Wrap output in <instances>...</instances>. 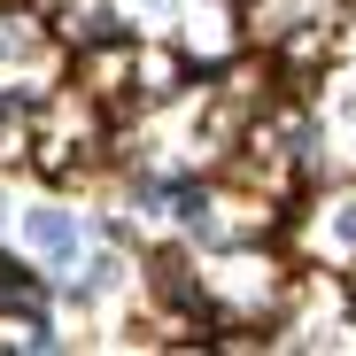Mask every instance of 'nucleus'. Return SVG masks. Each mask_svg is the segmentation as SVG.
Listing matches in <instances>:
<instances>
[{
    "mask_svg": "<svg viewBox=\"0 0 356 356\" xmlns=\"http://www.w3.org/2000/svg\"><path fill=\"white\" fill-rule=\"evenodd\" d=\"M294 271L279 241H241V248H194V286H202V333L217 341H271L294 318Z\"/></svg>",
    "mask_w": 356,
    "mask_h": 356,
    "instance_id": "f257e3e1",
    "label": "nucleus"
},
{
    "mask_svg": "<svg viewBox=\"0 0 356 356\" xmlns=\"http://www.w3.org/2000/svg\"><path fill=\"white\" fill-rule=\"evenodd\" d=\"M286 209H294V202L248 186V178H232V170H209V178H186V194H178V241H186V248L279 241V232H286Z\"/></svg>",
    "mask_w": 356,
    "mask_h": 356,
    "instance_id": "f03ea898",
    "label": "nucleus"
},
{
    "mask_svg": "<svg viewBox=\"0 0 356 356\" xmlns=\"http://www.w3.org/2000/svg\"><path fill=\"white\" fill-rule=\"evenodd\" d=\"M163 39L186 54L194 78H209V70H225V63H241V54H248V39H241V0H178V16H170Z\"/></svg>",
    "mask_w": 356,
    "mask_h": 356,
    "instance_id": "7ed1b4c3",
    "label": "nucleus"
},
{
    "mask_svg": "<svg viewBox=\"0 0 356 356\" xmlns=\"http://www.w3.org/2000/svg\"><path fill=\"white\" fill-rule=\"evenodd\" d=\"M286 232H294V241H302L325 271H348L356 264V194H333L325 209H286Z\"/></svg>",
    "mask_w": 356,
    "mask_h": 356,
    "instance_id": "20e7f679",
    "label": "nucleus"
},
{
    "mask_svg": "<svg viewBox=\"0 0 356 356\" xmlns=\"http://www.w3.org/2000/svg\"><path fill=\"white\" fill-rule=\"evenodd\" d=\"M86 241H93V232H86V217H78L70 202H54V194H47V202L24 209V248H31L47 271H70V264L86 256Z\"/></svg>",
    "mask_w": 356,
    "mask_h": 356,
    "instance_id": "39448f33",
    "label": "nucleus"
},
{
    "mask_svg": "<svg viewBox=\"0 0 356 356\" xmlns=\"http://www.w3.org/2000/svg\"><path fill=\"white\" fill-rule=\"evenodd\" d=\"M0 225H8V186H0Z\"/></svg>",
    "mask_w": 356,
    "mask_h": 356,
    "instance_id": "423d86ee",
    "label": "nucleus"
}]
</instances>
